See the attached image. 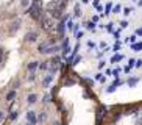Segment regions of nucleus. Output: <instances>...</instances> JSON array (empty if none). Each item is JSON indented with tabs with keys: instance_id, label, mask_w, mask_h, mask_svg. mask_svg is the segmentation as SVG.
<instances>
[{
	"instance_id": "f257e3e1",
	"label": "nucleus",
	"mask_w": 142,
	"mask_h": 125,
	"mask_svg": "<svg viewBox=\"0 0 142 125\" xmlns=\"http://www.w3.org/2000/svg\"><path fill=\"white\" fill-rule=\"evenodd\" d=\"M27 13H28L33 19H41V16H42V8H41V5H39V0H34V2L31 3V6L27 9Z\"/></svg>"
},
{
	"instance_id": "f03ea898",
	"label": "nucleus",
	"mask_w": 142,
	"mask_h": 125,
	"mask_svg": "<svg viewBox=\"0 0 142 125\" xmlns=\"http://www.w3.org/2000/svg\"><path fill=\"white\" fill-rule=\"evenodd\" d=\"M48 63H50V72H52V74L56 72V70H58V66H59V58H58V56H53L52 61H48Z\"/></svg>"
},
{
	"instance_id": "7ed1b4c3",
	"label": "nucleus",
	"mask_w": 142,
	"mask_h": 125,
	"mask_svg": "<svg viewBox=\"0 0 142 125\" xmlns=\"http://www.w3.org/2000/svg\"><path fill=\"white\" fill-rule=\"evenodd\" d=\"M27 119H28L30 125L38 124V121H36V113H34V111H28V113H27Z\"/></svg>"
},
{
	"instance_id": "20e7f679",
	"label": "nucleus",
	"mask_w": 142,
	"mask_h": 125,
	"mask_svg": "<svg viewBox=\"0 0 142 125\" xmlns=\"http://www.w3.org/2000/svg\"><path fill=\"white\" fill-rule=\"evenodd\" d=\"M124 58H125V55H122V53H116V55H113V58H111V64H119Z\"/></svg>"
},
{
	"instance_id": "39448f33",
	"label": "nucleus",
	"mask_w": 142,
	"mask_h": 125,
	"mask_svg": "<svg viewBox=\"0 0 142 125\" xmlns=\"http://www.w3.org/2000/svg\"><path fill=\"white\" fill-rule=\"evenodd\" d=\"M83 25H84L86 30H89V31H92V33L97 31V23H94V22H91V20H89V22H84Z\"/></svg>"
},
{
	"instance_id": "423d86ee",
	"label": "nucleus",
	"mask_w": 142,
	"mask_h": 125,
	"mask_svg": "<svg viewBox=\"0 0 142 125\" xmlns=\"http://www.w3.org/2000/svg\"><path fill=\"white\" fill-rule=\"evenodd\" d=\"M27 41H30V42H34L36 39H38V33L36 31H31V33H28L27 34V38H25Z\"/></svg>"
},
{
	"instance_id": "0eeeda50",
	"label": "nucleus",
	"mask_w": 142,
	"mask_h": 125,
	"mask_svg": "<svg viewBox=\"0 0 142 125\" xmlns=\"http://www.w3.org/2000/svg\"><path fill=\"white\" fill-rule=\"evenodd\" d=\"M86 47L89 49V52H92V50H95V47H97V44H95V41H92V39H89V41L86 42Z\"/></svg>"
},
{
	"instance_id": "6e6552de",
	"label": "nucleus",
	"mask_w": 142,
	"mask_h": 125,
	"mask_svg": "<svg viewBox=\"0 0 142 125\" xmlns=\"http://www.w3.org/2000/svg\"><path fill=\"white\" fill-rule=\"evenodd\" d=\"M52 80H53V75H47V77L42 80V86H44V88H47V86L52 83Z\"/></svg>"
},
{
	"instance_id": "1a4fd4ad",
	"label": "nucleus",
	"mask_w": 142,
	"mask_h": 125,
	"mask_svg": "<svg viewBox=\"0 0 142 125\" xmlns=\"http://www.w3.org/2000/svg\"><path fill=\"white\" fill-rule=\"evenodd\" d=\"M27 102H28L30 105L36 103V102H38V96H36V94H30V96H28V99H27Z\"/></svg>"
},
{
	"instance_id": "9d476101",
	"label": "nucleus",
	"mask_w": 142,
	"mask_h": 125,
	"mask_svg": "<svg viewBox=\"0 0 142 125\" xmlns=\"http://www.w3.org/2000/svg\"><path fill=\"white\" fill-rule=\"evenodd\" d=\"M14 97H16V91H14V89H13V91H9V92L6 94V100H8V102H13V100H14Z\"/></svg>"
},
{
	"instance_id": "9b49d317",
	"label": "nucleus",
	"mask_w": 142,
	"mask_h": 125,
	"mask_svg": "<svg viewBox=\"0 0 142 125\" xmlns=\"http://www.w3.org/2000/svg\"><path fill=\"white\" fill-rule=\"evenodd\" d=\"M138 39H139V38L134 34V36H130V38H127V39H125V42H128V44H134V42H138Z\"/></svg>"
},
{
	"instance_id": "f8f14e48",
	"label": "nucleus",
	"mask_w": 142,
	"mask_h": 125,
	"mask_svg": "<svg viewBox=\"0 0 142 125\" xmlns=\"http://www.w3.org/2000/svg\"><path fill=\"white\" fill-rule=\"evenodd\" d=\"M120 50H122V44H120V42H116V44L113 45V52H114V53H119Z\"/></svg>"
},
{
	"instance_id": "ddd939ff",
	"label": "nucleus",
	"mask_w": 142,
	"mask_h": 125,
	"mask_svg": "<svg viewBox=\"0 0 142 125\" xmlns=\"http://www.w3.org/2000/svg\"><path fill=\"white\" fill-rule=\"evenodd\" d=\"M36 121H38V122H45V121H47V114H45V113H39V116L36 117Z\"/></svg>"
},
{
	"instance_id": "4468645a",
	"label": "nucleus",
	"mask_w": 142,
	"mask_h": 125,
	"mask_svg": "<svg viewBox=\"0 0 142 125\" xmlns=\"http://www.w3.org/2000/svg\"><path fill=\"white\" fill-rule=\"evenodd\" d=\"M38 67H39L41 70H47V69H48V61H44V63L38 64Z\"/></svg>"
},
{
	"instance_id": "2eb2a0df",
	"label": "nucleus",
	"mask_w": 142,
	"mask_h": 125,
	"mask_svg": "<svg viewBox=\"0 0 142 125\" xmlns=\"http://www.w3.org/2000/svg\"><path fill=\"white\" fill-rule=\"evenodd\" d=\"M48 45H50L48 42H42V44H39V52H41V53H44V50H45Z\"/></svg>"
},
{
	"instance_id": "dca6fc26",
	"label": "nucleus",
	"mask_w": 142,
	"mask_h": 125,
	"mask_svg": "<svg viewBox=\"0 0 142 125\" xmlns=\"http://www.w3.org/2000/svg\"><path fill=\"white\" fill-rule=\"evenodd\" d=\"M138 81H139V78H138V77H133V78H130V80H128V86H134Z\"/></svg>"
},
{
	"instance_id": "f3484780",
	"label": "nucleus",
	"mask_w": 142,
	"mask_h": 125,
	"mask_svg": "<svg viewBox=\"0 0 142 125\" xmlns=\"http://www.w3.org/2000/svg\"><path fill=\"white\" fill-rule=\"evenodd\" d=\"M27 67H28V70H34V69L38 67V61H33V63H30Z\"/></svg>"
},
{
	"instance_id": "a211bd4d",
	"label": "nucleus",
	"mask_w": 142,
	"mask_h": 125,
	"mask_svg": "<svg viewBox=\"0 0 142 125\" xmlns=\"http://www.w3.org/2000/svg\"><path fill=\"white\" fill-rule=\"evenodd\" d=\"M120 72H122V69H120V67H117V69H114L111 74H113V77H114V78H117V77L120 75Z\"/></svg>"
},
{
	"instance_id": "6ab92c4d",
	"label": "nucleus",
	"mask_w": 142,
	"mask_h": 125,
	"mask_svg": "<svg viewBox=\"0 0 142 125\" xmlns=\"http://www.w3.org/2000/svg\"><path fill=\"white\" fill-rule=\"evenodd\" d=\"M19 117V111H13L11 114H9V121H16Z\"/></svg>"
},
{
	"instance_id": "aec40b11",
	"label": "nucleus",
	"mask_w": 142,
	"mask_h": 125,
	"mask_svg": "<svg viewBox=\"0 0 142 125\" xmlns=\"http://www.w3.org/2000/svg\"><path fill=\"white\" fill-rule=\"evenodd\" d=\"M120 11H122V6H120V5H116V6H113V13H114V14H119Z\"/></svg>"
},
{
	"instance_id": "412c9836",
	"label": "nucleus",
	"mask_w": 142,
	"mask_h": 125,
	"mask_svg": "<svg viewBox=\"0 0 142 125\" xmlns=\"http://www.w3.org/2000/svg\"><path fill=\"white\" fill-rule=\"evenodd\" d=\"M133 11H134V8H125L124 9V14L125 16H130V14H133Z\"/></svg>"
},
{
	"instance_id": "4be33fe9",
	"label": "nucleus",
	"mask_w": 142,
	"mask_h": 125,
	"mask_svg": "<svg viewBox=\"0 0 142 125\" xmlns=\"http://www.w3.org/2000/svg\"><path fill=\"white\" fill-rule=\"evenodd\" d=\"M106 30H108L109 33H113V31H114V23H113V22H109V23H106Z\"/></svg>"
},
{
	"instance_id": "5701e85b",
	"label": "nucleus",
	"mask_w": 142,
	"mask_h": 125,
	"mask_svg": "<svg viewBox=\"0 0 142 125\" xmlns=\"http://www.w3.org/2000/svg\"><path fill=\"white\" fill-rule=\"evenodd\" d=\"M131 47L134 49V52H141V44H139V42H134V44H131Z\"/></svg>"
},
{
	"instance_id": "b1692460",
	"label": "nucleus",
	"mask_w": 142,
	"mask_h": 125,
	"mask_svg": "<svg viewBox=\"0 0 142 125\" xmlns=\"http://www.w3.org/2000/svg\"><path fill=\"white\" fill-rule=\"evenodd\" d=\"M100 17H102V16H98V14H95V16H92V19H91V22H94V23H97V22H100Z\"/></svg>"
},
{
	"instance_id": "393cba45",
	"label": "nucleus",
	"mask_w": 142,
	"mask_h": 125,
	"mask_svg": "<svg viewBox=\"0 0 142 125\" xmlns=\"http://www.w3.org/2000/svg\"><path fill=\"white\" fill-rule=\"evenodd\" d=\"M128 25H130V23H128L127 20H122V22H120V30H125V28H128Z\"/></svg>"
},
{
	"instance_id": "a878e982",
	"label": "nucleus",
	"mask_w": 142,
	"mask_h": 125,
	"mask_svg": "<svg viewBox=\"0 0 142 125\" xmlns=\"http://www.w3.org/2000/svg\"><path fill=\"white\" fill-rule=\"evenodd\" d=\"M141 66H142V59H134V67L141 69Z\"/></svg>"
},
{
	"instance_id": "bb28decb",
	"label": "nucleus",
	"mask_w": 142,
	"mask_h": 125,
	"mask_svg": "<svg viewBox=\"0 0 142 125\" xmlns=\"http://www.w3.org/2000/svg\"><path fill=\"white\" fill-rule=\"evenodd\" d=\"M75 16L78 17V16H81V8H80V5H77L75 6Z\"/></svg>"
},
{
	"instance_id": "cd10ccee",
	"label": "nucleus",
	"mask_w": 142,
	"mask_h": 125,
	"mask_svg": "<svg viewBox=\"0 0 142 125\" xmlns=\"http://www.w3.org/2000/svg\"><path fill=\"white\" fill-rule=\"evenodd\" d=\"M114 38H116V39H120V38H122V30L114 31Z\"/></svg>"
},
{
	"instance_id": "c85d7f7f",
	"label": "nucleus",
	"mask_w": 142,
	"mask_h": 125,
	"mask_svg": "<svg viewBox=\"0 0 142 125\" xmlns=\"http://www.w3.org/2000/svg\"><path fill=\"white\" fill-rule=\"evenodd\" d=\"M75 36H77V39L80 41V39H81V38L84 36V31H77V33H75Z\"/></svg>"
},
{
	"instance_id": "c756f323",
	"label": "nucleus",
	"mask_w": 142,
	"mask_h": 125,
	"mask_svg": "<svg viewBox=\"0 0 142 125\" xmlns=\"http://www.w3.org/2000/svg\"><path fill=\"white\" fill-rule=\"evenodd\" d=\"M72 61H73V63H70V64H73V66H75V64H78V63L81 61V56H75V58H73Z\"/></svg>"
},
{
	"instance_id": "7c9ffc66",
	"label": "nucleus",
	"mask_w": 142,
	"mask_h": 125,
	"mask_svg": "<svg viewBox=\"0 0 142 125\" xmlns=\"http://www.w3.org/2000/svg\"><path fill=\"white\" fill-rule=\"evenodd\" d=\"M105 64H106V61H105V59L98 61V69H103V67H105Z\"/></svg>"
},
{
	"instance_id": "2f4dec72",
	"label": "nucleus",
	"mask_w": 142,
	"mask_h": 125,
	"mask_svg": "<svg viewBox=\"0 0 142 125\" xmlns=\"http://www.w3.org/2000/svg\"><path fill=\"white\" fill-rule=\"evenodd\" d=\"M50 99H52V96H48V94H47V96H44V100H42V102H44V103H48V102H50Z\"/></svg>"
},
{
	"instance_id": "473e14b6",
	"label": "nucleus",
	"mask_w": 142,
	"mask_h": 125,
	"mask_svg": "<svg viewBox=\"0 0 142 125\" xmlns=\"http://www.w3.org/2000/svg\"><path fill=\"white\" fill-rule=\"evenodd\" d=\"M34 78H36L34 74H30V75H28V81H34Z\"/></svg>"
},
{
	"instance_id": "72a5a7b5",
	"label": "nucleus",
	"mask_w": 142,
	"mask_h": 125,
	"mask_svg": "<svg viewBox=\"0 0 142 125\" xmlns=\"http://www.w3.org/2000/svg\"><path fill=\"white\" fill-rule=\"evenodd\" d=\"M114 91H116V88H114L113 85H111V86H109V88L106 89V92H109V94H111V92H114Z\"/></svg>"
},
{
	"instance_id": "f704fd0d",
	"label": "nucleus",
	"mask_w": 142,
	"mask_h": 125,
	"mask_svg": "<svg viewBox=\"0 0 142 125\" xmlns=\"http://www.w3.org/2000/svg\"><path fill=\"white\" fill-rule=\"evenodd\" d=\"M98 5H100V0H92V6H95V8H97Z\"/></svg>"
},
{
	"instance_id": "c9c22d12",
	"label": "nucleus",
	"mask_w": 142,
	"mask_h": 125,
	"mask_svg": "<svg viewBox=\"0 0 142 125\" xmlns=\"http://www.w3.org/2000/svg\"><path fill=\"white\" fill-rule=\"evenodd\" d=\"M142 34V30L141 28H138V30H136V36H138V38H139V36H141Z\"/></svg>"
},
{
	"instance_id": "e433bc0d",
	"label": "nucleus",
	"mask_w": 142,
	"mask_h": 125,
	"mask_svg": "<svg viewBox=\"0 0 142 125\" xmlns=\"http://www.w3.org/2000/svg\"><path fill=\"white\" fill-rule=\"evenodd\" d=\"M102 77H103V75H102V74H100V72H98V74H97V75H95V80H102Z\"/></svg>"
},
{
	"instance_id": "4c0bfd02",
	"label": "nucleus",
	"mask_w": 142,
	"mask_h": 125,
	"mask_svg": "<svg viewBox=\"0 0 142 125\" xmlns=\"http://www.w3.org/2000/svg\"><path fill=\"white\" fill-rule=\"evenodd\" d=\"M73 83H75L73 80H66V85H69V86H70V85H73Z\"/></svg>"
},
{
	"instance_id": "58836bf2",
	"label": "nucleus",
	"mask_w": 142,
	"mask_h": 125,
	"mask_svg": "<svg viewBox=\"0 0 142 125\" xmlns=\"http://www.w3.org/2000/svg\"><path fill=\"white\" fill-rule=\"evenodd\" d=\"M22 5H23V6H27V5H28V0H22Z\"/></svg>"
},
{
	"instance_id": "ea45409f",
	"label": "nucleus",
	"mask_w": 142,
	"mask_h": 125,
	"mask_svg": "<svg viewBox=\"0 0 142 125\" xmlns=\"http://www.w3.org/2000/svg\"><path fill=\"white\" fill-rule=\"evenodd\" d=\"M2 55H3V49H0V61H2Z\"/></svg>"
},
{
	"instance_id": "a19ab883",
	"label": "nucleus",
	"mask_w": 142,
	"mask_h": 125,
	"mask_svg": "<svg viewBox=\"0 0 142 125\" xmlns=\"http://www.w3.org/2000/svg\"><path fill=\"white\" fill-rule=\"evenodd\" d=\"M81 3H89V0H81Z\"/></svg>"
},
{
	"instance_id": "79ce46f5",
	"label": "nucleus",
	"mask_w": 142,
	"mask_h": 125,
	"mask_svg": "<svg viewBox=\"0 0 142 125\" xmlns=\"http://www.w3.org/2000/svg\"><path fill=\"white\" fill-rule=\"evenodd\" d=\"M3 114H5V113H3V111H0V119L3 117Z\"/></svg>"
}]
</instances>
